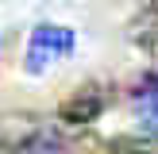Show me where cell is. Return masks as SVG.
Wrapping results in <instances>:
<instances>
[{
  "label": "cell",
  "instance_id": "cell-5",
  "mask_svg": "<svg viewBox=\"0 0 158 154\" xmlns=\"http://www.w3.org/2000/svg\"><path fill=\"white\" fill-rule=\"evenodd\" d=\"M135 46H143L147 54H154L158 58V8H147L143 15H139V23H135Z\"/></svg>",
  "mask_w": 158,
  "mask_h": 154
},
{
  "label": "cell",
  "instance_id": "cell-1",
  "mask_svg": "<svg viewBox=\"0 0 158 154\" xmlns=\"http://www.w3.org/2000/svg\"><path fill=\"white\" fill-rule=\"evenodd\" d=\"M73 54V31L69 27H58V23H39L27 38V73H46L54 62L69 58Z\"/></svg>",
  "mask_w": 158,
  "mask_h": 154
},
{
  "label": "cell",
  "instance_id": "cell-2",
  "mask_svg": "<svg viewBox=\"0 0 158 154\" xmlns=\"http://www.w3.org/2000/svg\"><path fill=\"white\" fill-rule=\"evenodd\" d=\"M108 92L100 89V85H85V89H77L73 96L62 104V120L66 123H93L100 112H104V104H108Z\"/></svg>",
  "mask_w": 158,
  "mask_h": 154
},
{
  "label": "cell",
  "instance_id": "cell-4",
  "mask_svg": "<svg viewBox=\"0 0 158 154\" xmlns=\"http://www.w3.org/2000/svg\"><path fill=\"white\" fill-rule=\"evenodd\" d=\"M15 154H66V139L54 127H35L15 143Z\"/></svg>",
  "mask_w": 158,
  "mask_h": 154
},
{
  "label": "cell",
  "instance_id": "cell-3",
  "mask_svg": "<svg viewBox=\"0 0 158 154\" xmlns=\"http://www.w3.org/2000/svg\"><path fill=\"white\" fill-rule=\"evenodd\" d=\"M131 112L143 123L147 135H158V73L143 77V81L131 89Z\"/></svg>",
  "mask_w": 158,
  "mask_h": 154
}]
</instances>
